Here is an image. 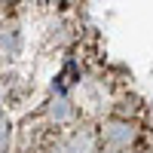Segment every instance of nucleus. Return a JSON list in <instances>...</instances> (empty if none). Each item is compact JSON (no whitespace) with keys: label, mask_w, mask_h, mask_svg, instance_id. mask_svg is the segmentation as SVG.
Listing matches in <instances>:
<instances>
[{"label":"nucleus","mask_w":153,"mask_h":153,"mask_svg":"<svg viewBox=\"0 0 153 153\" xmlns=\"http://www.w3.org/2000/svg\"><path fill=\"white\" fill-rule=\"evenodd\" d=\"M3 144H6V123L0 120V150H3Z\"/></svg>","instance_id":"nucleus-1"}]
</instances>
